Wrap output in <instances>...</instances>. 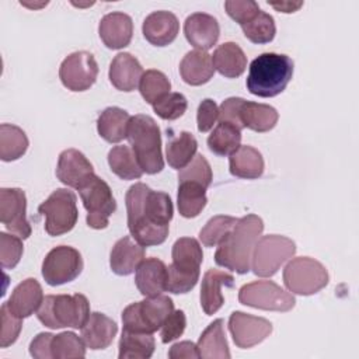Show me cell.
Returning a JSON list of instances; mask_svg holds the SVG:
<instances>
[{"label": "cell", "mask_w": 359, "mask_h": 359, "mask_svg": "<svg viewBox=\"0 0 359 359\" xmlns=\"http://www.w3.org/2000/svg\"><path fill=\"white\" fill-rule=\"evenodd\" d=\"M52 358L65 359V358H84L86 356V344L83 338H79L72 331L60 332L53 335L50 342Z\"/></svg>", "instance_id": "42"}, {"label": "cell", "mask_w": 359, "mask_h": 359, "mask_svg": "<svg viewBox=\"0 0 359 359\" xmlns=\"http://www.w3.org/2000/svg\"><path fill=\"white\" fill-rule=\"evenodd\" d=\"M212 62L215 70L227 79L240 77L247 67V56L236 42L219 45L212 55Z\"/></svg>", "instance_id": "30"}, {"label": "cell", "mask_w": 359, "mask_h": 359, "mask_svg": "<svg viewBox=\"0 0 359 359\" xmlns=\"http://www.w3.org/2000/svg\"><path fill=\"white\" fill-rule=\"evenodd\" d=\"M168 358L171 359H181V358H191L196 359L199 358L198 348L191 341H182L178 344H174L168 351Z\"/></svg>", "instance_id": "52"}, {"label": "cell", "mask_w": 359, "mask_h": 359, "mask_svg": "<svg viewBox=\"0 0 359 359\" xmlns=\"http://www.w3.org/2000/svg\"><path fill=\"white\" fill-rule=\"evenodd\" d=\"M0 317H1L0 346L7 348L17 341V338L22 330V318L17 317L14 313H11L7 303H3V306L0 309Z\"/></svg>", "instance_id": "46"}, {"label": "cell", "mask_w": 359, "mask_h": 359, "mask_svg": "<svg viewBox=\"0 0 359 359\" xmlns=\"http://www.w3.org/2000/svg\"><path fill=\"white\" fill-rule=\"evenodd\" d=\"M130 115L119 107L105 108L97 119L98 135L108 143H119L128 137Z\"/></svg>", "instance_id": "31"}, {"label": "cell", "mask_w": 359, "mask_h": 359, "mask_svg": "<svg viewBox=\"0 0 359 359\" xmlns=\"http://www.w3.org/2000/svg\"><path fill=\"white\" fill-rule=\"evenodd\" d=\"M230 174L237 178L255 180L264 174L262 154L252 146H240L229 156Z\"/></svg>", "instance_id": "29"}, {"label": "cell", "mask_w": 359, "mask_h": 359, "mask_svg": "<svg viewBox=\"0 0 359 359\" xmlns=\"http://www.w3.org/2000/svg\"><path fill=\"white\" fill-rule=\"evenodd\" d=\"M21 240L18 236L0 233V262L3 269H13L20 262L24 251Z\"/></svg>", "instance_id": "45"}, {"label": "cell", "mask_w": 359, "mask_h": 359, "mask_svg": "<svg viewBox=\"0 0 359 359\" xmlns=\"http://www.w3.org/2000/svg\"><path fill=\"white\" fill-rule=\"evenodd\" d=\"M98 34L104 45L109 49H122L128 46L133 35L132 18L121 11L105 14L98 25Z\"/></svg>", "instance_id": "20"}, {"label": "cell", "mask_w": 359, "mask_h": 359, "mask_svg": "<svg viewBox=\"0 0 359 359\" xmlns=\"http://www.w3.org/2000/svg\"><path fill=\"white\" fill-rule=\"evenodd\" d=\"M108 164L111 171L121 180H137L143 175V170L132 150V147L121 144L114 146L108 153Z\"/></svg>", "instance_id": "36"}, {"label": "cell", "mask_w": 359, "mask_h": 359, "mask_svg": "<svg viewBox=\"0 0 359 359\" xmlns=\"http://www.w3.org/2000/svg\"><path fill=\"white\" fill-rule=\"evenodd\" d=\"M217 119H219L217 104L210 98H205L198 107V114H196L198 130L202 133L210 130Z\"/></svg>", "instance_id": "49"}, {"label": "cell", "mask_w": 359, "mask_h": 359, "mask_svg": "<svg viewBox=\"0 0 359 359\" xmlns=\"http://www.w3.org/2000/svg\"><path fill=\"white\" fill-rule=\"evenodd\" d=\"M223 286H234L233 275L215 268L205 272L201 285V307L205 314L212 316L224 304V297L222 294Z\"/></svg>", "instance_id": "21"}, {"label": "cell", "mask_w": 359, "mask_h": 359, "mask_svg": "<svg viewBox=\"0 0 359 359\" xmlns=\"http://www.w3.org/2000/svg\"><path fill=\"white\" fill-rule=\"evenodd\" d=\"M76 202L73 191L57 188L38 206V212L45 216V231L49 236L56 237L73 230L79 219Z\"/></svg>", "instance_id": "9"}, {"label": "cell", "mask_w": 359, "mask_h": 359, "mask_svg": "<svg viewBox=\"0 0 359 359\" xmlns=\"http://www.w3.org/2000/svg\"><path fill=\"white\" fill-rule=\"evenodd\" d=\"M128 140L143 172L157 174L164 168L161 133L151 116L143 114L132 116L128 128Z\"/></svg>", "instance_id": "5"}, {"label": "cell", "mask_w": 359, "mask_h": 359, "mask_svg": "<svg viewBox=\"0 0 359 359\" xmlns=\"http://www.w3.org/2000/svg\"><path fill=\"white\" fill-rule=\"evenodd\" d=\"M83 206L87 213V224L91 229L101 230L109 224V216L116 210V202L109 185L93 174L79 189Z\"/></svg>", "instance_id": "11"}, {"label": "cell", "mask_w": 359, "mask_h": 359, "mask_svg": "<svg viewBox=\"0 0 359 359\" xmlns=\"http://www.w3.org/2000/svg\"><path fill=\"white\" fill-rule=\"evenodd\" d=\"M198 150V142L191 132L182 130L175 136H171L165 147V158L171 168L182 170L195 157Z\"/></svg>", "instance_id": "33"}, {"label": "cell", "mask_w": 359, "mask_h": 359, "mask_svg": "<svg viewBox=\"0 0 359 359\" xmlns=\"http://www.w3.org/2000/svg\"><path fill=\"white\" fill-rule=\"evenodd\" d=\"M237 220L238 219L233 216H224V215L213 216L199 231V240L205 247L219 245L231 231Z\"/></svg>", "instance_id": "41"}, {"label": "cell", "mask_w": 359, "mask_h": 359, "mask_svg": "<svg viewBox=\"0 0 359 359\" xmlns=\"http://www.w3.org/2000/svg\"><path fill=\"white\" fill-rule=\"evenodd\" d=\"M283 283L294 294L310 296L327 286L328 272L320 261L310 257H297L286 264Z\"/></svg>", "instance_id": "10"}, {"label": "cell", "mask_w": 359, "mask_h": 359, "mask_svg": "<svg viewBox=\"0 0 359 359\" xmlns=\"http://www.w3.org/2000/svg\"><path fill=\"white\" fill-rule=\"evenodd\" d=\"M93 174V164L77 149H66L59 154L56 177L62 184L79 189Z\"/></svg>", "instance_id": "17"}, {"label": "cell", "mask_w": 359, "mask_h": 359, "mask_svg": "<svg viewBox=\"0 0 359 359\" xmlns=\"http://www.w3.org/2000/svg\"><path fill=\"white\" fill-rule=\"evenodd\" d=\"M90 303L81 293L45 296L36 311L38 320L49 328H83L90 317Z\"/></svg>", "instance_id": "6"}, {"label": "cell", "mask_w": 359, "mask_h": 359, "mask_svg": "<svg viewBox=\"0 0 359 359\" xmlns=\"http://www.w3.org/2000/svg\"><path fill=\"white\" fill-rule=\"evenodd\" d=\"M188 101L181 93H168L160 101L153 104V111L165 121H175L187 111Z\"/></svg>", "instance_id": "44"}, {"label": "cell", "mask_w": 359, "mask_h": 359, "mask_svg": "<svg viewBox=\"0 0 359 359\" xmlns=\"http://www.w3.org/2000/svg\"><path fill=\"white\" fill-rule=\"evenodd\" d=\"M180 74L189 86H202L208 83L215 74L212 56L199 49L188 52L180 63Z\"/></svg>", "instance_id": "27"}, {"label": "cell", "mask_w": 359, "mask_h": 359, "mask_svg": "<svg viewBox=\"0 0 359 359\" xmlns=\"http://www.w3.org/2000/svg\"><path fill=\"white\" fill-rule=\"evenodd\" d=\"M269 6H272L273 8H276L278 11H282V13H294L297 11L300 7H303V3L302 1H280V3H268Z\"/></svg>", "instance_id": "53"}, {"label": "cell", "mask_w": 359, "mask_h": 359, "mask_svg": "<svg viewBox=\"0 0 359 359\" xmlns=\"http://www.w3.org/2000/svg\"><path fill=\"white\" fill-rule=\"evenodd\" d=\"M172 262L167 266L165 290L174 294L191 292L199 280L203 252L199 241L192 237L178 238L171 251Z\"/></svg>", "instance_id": "4"}, {"label": "cell", "mask_w": 359, "mask_h": 359, "mask_svg": "<svg viewBox=\"0 0 359 359\" xmlns=\"http://www.w3.org/2000/svg\"><path fill=\"white\" fill-rule=\"evenodd\" d=\"M264 231V222L257 215L237 220L227 237L217 245L215 262L236 273L244 275L251 269V255L255 243Z\"/></svg>", "instance_id": "2"}, {"label": "cell", "mask_w": 359, "mask_h": 359, "mask_svg": "<svg viewBox=\"0 0 359 359\" xmlns=\"http://www.w3.org/2000/svg\"><path fill=\"white\" fill-rule=\"evenodd\" d=\"M240 146L241 130L229 122H219L208 137L209 150L220 157L230 156Z\"/></svg>", "instance_id": "37"}, {"label": "cell", "mask_w": 359, "mask_h": 359, "mask_svg": "<svg viewBox=\"0 0 359 359\" xmlns=\"http://www.w3.org/2000/svg\"><path fill=\"white\" fill-rule=\"evenodd\" d=\"M174 311V302L164 294L146 297L129 304L122 311L123 330L153 334L161 328L165 318Z\"/></svg>", "instance_id": "7"}, {"label": "cell", "mask_w": 359, "mask_h": 359, "mask_svg": "<svg viewBox=\"0 0 359 359\" xmlns=\"http://www.w3.org/2000/svg\"><path fill=\"white\" fill-rule=\"evenodd\" d=\"M83 271L81 254L69 245L52 248L42 262V276L50 286L74 280Z\"/></svg>", "instance_id": "13"}, {"label": "cell", "mask_w": 359, "mask_h": 359, "mask_svg": "<svg viewBox=\"0 0 359 359\" xmlns=\"http://www.w3.org/2000/svg\"><path fill=\"white\" fill-rule=\"evenodd\" d=\"M296 252V244L292 238L268 234L258 238L251 255V269L257 276L269 278Z\"/></svg>", "instance_id": "8"}, {"label": "cell", "mask_w": 359, "mask_h": 359, "mask_svg": "<svg viewBox=\"0 0 359 359\" xmlns=\"http://www.w3.org/2000/svg\"><path fill=\"white\" fill-rule=\"evenodd\" d=\"M187 327V317L182 310H174L163 323L160 337L163 344H168L180 338Z\"/></svg>", "instance_id": "48"}, {"label": "cell", "mask_w": 359, "mask_h": 359, "mask_svg": "<svg viewBox=\"0 0 359 359\" xmlns=\"http://www.w3.org/2000/svg\"><path fill=\"white\" fill-rule=\"evenodd\" d=\"M229 331L236 346L252 348L266 339L272 332V324L266 318L251 316L243 311H233L229 318Z\"/></svg>", "instance_id": "16"}, {"label": "cell", "mask_w": 359, "mask_h": 359, "mask_svg": "<svg viewBox=\"0 0 359 359\" xmlns=\"http://www.w3.org/2000/svg\"><path fill=\"white\" fill-rule=\"evenodd\" d=\"M238 302L244 306L269 311H289L294 307V297L272 280H254L240 287Z\"/></svg>", "instance_id": "12"}, {"label": "cell", "mask_w": 359, "mask_h": 359, "mask_svg": "<svg viewBox=\"0 0 359 359\" xmlns=\"http://www.w3.org/2000/svg\"><path fill=\"white\" fill-rule=\"evenodd\" d=\"M0 220L10 233L22 240L31 236L32 229L27 220V196L22 189H0Z\"/></svg>", "instance_id": "15"}, {"label": "cell", "mask_w": 359, "mask_h": 359, "mask_svg": "<svg viewBox=\"0 0 359 359\" xmlns=\"http://www.w3.org/2000/svg\"><path fill=\"white\" fill-rule=\"evenodd\" d=\"M135 283L144 297L161 294L167 285V265L158 258H144L136 269Z\"/></svg>", "instance_id": "23"}, {"label": "cell", "mask_w": 359, "mask_h": 359, "mask_svg": "<svg viewBox=\"0 0 359 359\" xmlns=\"http://www.w3.org/2000/svg\"><path fill=\"white\" fill-rule=\"evenodd\" d=\"M206 188L198 182L181 181L178 182L177 206L182 217H196L206 206Z\"/></svg>", "instance_id": "34"}, {"label": "cell", "mask_w": 359, "mask_h": 359, "mask_svg": "<svg viewBox=\"0 0 359 359\" xmlns=\"http://www.w3.org/2000/svg\"><path fill=\"white\" fill-rule=\"evenodd\" d=\"M226 13L237 24L244 25L250 22L259 11V6L252 0H227L224 1Z\"/></svg>", "instance_id": "47"}, {"label": "cell", "mask_w": 359, "mask_h": 359, "mask_svg": "<svg viewBox=\"0 0 359 359\" xmlns=\"http://www.w3.org/2000/svg\"><path fill=\"white\" fill-rule=\"evenodd\" d=\"M170 90L171 83L168 77L163 72L156 69L146 70L139 83V91L143 100L151 105L160 101L164 95H167Z\"/></svg>", "instance_id": "39"}, {"label": "cell", "mask_w": 359, "mask_h": 359, "mask_svg": "<svg viewBox=\"0 0 359 359\" xmlns=\"http://www.w3.org/2000/svg\"><path fill=\"white\" fill-rule=\"evenodd\" d=\"M53 334L50 332H41L38 334L29 344V353L31 356L36 359H50V342H52Z\"/></svg>", "instance_id": "51"}, {"label": "cell", "mask_w": 359, "mask_h": 359, "mask_svg": "<svg viewBox=\"0 0 359 359\" xmlns=\"http://www.w3.org/2000/svg\"><path fill=\"white\" fill-rule=\"evenodd\" d=\"M118 348L119 359H147L154 352L156 341L153 334L122 330Z\"/></svg>", "instance_id": "35"}, {"label": "cell", "mask_w": 359, "mask_h": 359, "mask_svg": "<svg viewBox=\"0 0 359 359\" xmlns=\"http://www.w3.org/2000/svg\"><path fill=\"white\" fill-rule=\"evenodd\" d=\"M199 358L203 359H230V351L224 332L223 318L210 323L201 334L196 344Z\"/></svg>", "instance_id": "28"}, {"label": "cell", "mask_w": 359, "mask_h": 359, "mask_svg": "<svg viewBox=\"0 0 359 359\" xmlns=\"http://www.w3.org/2000/svg\"><path fill=\"white\" fill-rule=\"evenodd\" d=\"M128 229L143 247L163 244L170 231L174 206L168 194L153 191L143 182L133 184L125 196Z\"/></svg>", "instance_id": "1"}, {"label": "cell", "mask_w": 359, "mask_h": 359, "mask_svg": "<svg viewBox=\"0 0 359 359\" xmlns=\"http://www.w3.org/2000/svg\"><path fill=\"white\" fill-rule=\"evenodd\" d=\"M241 29L244 32V36L250 42L258 43V45L272 42L276 34V25H275L273 17L262 10L250 22L241 25Z\"/></svg>", "instance_id": "40"}, {"label": "cell", "mask_w": 359, "mask_h": 359, "mask_svg": "<svg viewBox=\"0 0 359 359\" xmlns=\"http://www.w3.org/2000/svg\"><path fill=\"white\" fill-rule=\"evenodd\" d=\"M143 73L144 72L139 60L130 53L122 52L112 59L108 76L111 84L116 90L130 93L139 86Z\"/></svg>", "instance_id": "22"}, {"label": "cell", "mask_w": 359, "mask_h": 359, "mask_svg": "<svg viewBox=\"0 0 359 359\" xmlns=\"http://www.w3.org/2000/svg\"><path fill=\"white\" fill-rule=\"evenodd\" d=\"M180 22L175 14L165 10L150 13L142 25L143 36L154 46H167L177 38Z\"/></svg>", "instance_id": "19"}, {"label": "cell", "mask_w": 359, "mask_h": 359, "mask_svg": "<svg viewBox=\"0 0 359 359\" xmlns=\"http://www.w3.org/2000/svg\"><path fill=\"white\" fill-rule=\"evenodd\" d=\"M212 178H213V174H212L209 161L202 154H198V153L187 167L180 170V174H178V182L192 181V182L201 184L206 189L210 185Z\"/></svg>", "instance_id": "43"}, {"label": "cell", "mask_w": 359, "mask_h": 359, "mask_svg": "<svg viewBox=\"0 0 359 359\" xmlns=\"http://www.w3.org/2000/svg\"><path fill=\"white\" fill-rule=\"evenodd\" d=\"M240 119L243 128L264 133L275 128L279 119V114L273 107L268 104L244 101L240 111Z\"/></svg>", "instance_id": "32"}, {"label": "cell", "mask_w": 359, "mask_h": 359, "mask_svg": "<svg viewBox=\"0 0 359 359\" xmlns=\"http://www.w3.org/2000/svg\"><path fill=\"white\" fill-rule=\"evenodd\" d=\"M43 300V292L39 282L34 278H28L18 283L8 302L7 306L17 317L25 318L32 316L35 311H38L39 306Z\"/></svg>", "instance_id": "25"}, {"label": "cell", "mask_w": 359, "mask_h": 359, "mask_svg": "<svg viewBox=\"0 0 359 359\" xmlns=\"http://www.w3.org/2000/svg\"><path fill=\"white\" fill-rule=\"evenodd\" d=\"M118 332L116 323L104 313L94 311L90 314L87 323L81 328V338L90 349L108 348Z\"/></svg>", "instance_id": "26"}, {"label": "cell", "mask_w": 359, "mask_h": 359, "mask_svg": "<svg viewBox=\"0 0 359 359\" xmlns=\"http://www.w3.org/2000/svg\"><path fill=\"white\" fill-rule=\"evenodd\" d=\"M184 34L187 41L199 50H208L216 45L220 27L217 20L206 13H194L184 22Z\"/></svg>", "instance_id": "18"}, {"label": "cell", "mask_w": 359, "mask_h": 359, "mask_svg": "<svg viewBox=\"0 0 359 359\" xmlns=\"http://www.w3.org/2000/svg\"><path fill=\"white\" fill-rule=\"evenodd\" d=\"M98 76V65L90 52H73L63 59L59 67V79L62 84L74 93L86 91L95 83Z\"/></svg>", "instance_id": "14"}, {"label": "cell", "mask_w": 359, "mask_h": 359, "mask_svg": "<svg viewBox=\"0 0 359 359\" xmlns=\"http://www.w3.org/2000/svg\"><path fill=\"white\" fill-rule=\"evenodd\" d=\"M143 259L144 247L137 241H133L130 236H125L114 244L109 255V266L114 273L128 276L137 269Z\"/></svg>", "instance_id": "24"}, {"label": "cell", "mask_w": 359, "mask_h": 359, "mask_svg": "<svg viewBox=\"0 0 359 359\" xmlns=\"http://www.w3.org/2000/svg\"><path fill=\"white\" fill-rule=\"evenodd\" d=\"M293 60L287 55L266 52L255 57L248 69L247 90L258 97L280 94L293 77Z\"/></svg>", "instance_id": "3"}, {"label": "cell", "mask_w": 359, "mask_h": 359, "mask_svg": "<svg viewBox=\"0 0 359 359\" xmlns=\"http://www.w3.org/2000/svg\"><path fill=\"white\" fill-rule=\"evenodd\" d=\"M28 137L25 132L11 123L0 126V158L3 161H14L22 157L28 149Z\"/></svg>", "instance_id": "38"}, {"label": "cell", "mask_w": 359, "mask_h": 359, "mask_svg": "<svg viewBox=\"0 0 359 359\" xmlns=\"http://www.w3.org/2000/svg\"><path fill=\"white\" fill-rule=\"evenodd\" d=\"M244 101L245 100L240 98V97H230V98L224 100L219 108V121L229 122L241 130L243 123L240 119V111H241V105Z\"/></svg>", "instance_id": "50"}]
</instances>
